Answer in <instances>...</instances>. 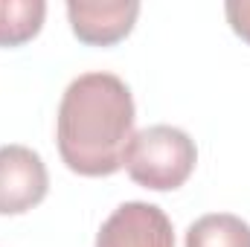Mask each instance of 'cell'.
<instances>
[{
  "instance_id": "obj_2",
  "label": "cell",
  "mask_w": 250,
  "mask_h": 247,
  "mask_svg": "<svg viewBox=\"0 0 250 247\" xmlns=\"http://www.w3.org/2000/svg\"><path fill=\"white\" fill-rule=\"evenodd\" d=\"M198 163V148L187 131L172 125H151L134 131L123 154L131 181L154 192H169L189 181Z\"/></svg>"
},
{
  "instance_id": "obj_8",
  "label": "cell",
  "mask_w": 250,
  "mask_h": 247,
  "mask_svg": "<svg viewBox=\"0 0 250 247\" xmlns=\"http://www.w3.org/2000/svg\"><path fill=\"white\" fill-rule=\"evenodd\" d=\"M224 15H227L233 32L250 44V0H230L224 6Z\"/></svg>"
},
{
  "instance_id": "obj_7",
  "label": "cell",
  "mask_w": 250,
  "mask_h": 247,
  "mask_svg": "<svg viewBox=\"0 0 250 247\" xmlns=\"http://www.w3.org/2000/svg\"><path fill=\"white\" fill-rule=\"evenodd\" d=\"M187 247H250V224L230 212L204 215L187 230Z\"/></svg>"
},
{
  "instance_id": "obj_1",
  "label": "cell",
  "mask_w": 250,
  "mask_h": 247,
  "mask_svg": "<svg viewBox=\"0 0 250 247\" xmlns=\"http://www.w3.org/2000/svg\"><path fill=\"white\" fill-rule=\"evenodd\" d=\"M134 134V99L114 73H84L67 84L59 105L56 140L70 172L108 178L123 169Z\"/></svg>"
},
{
  "instance_id": "obj_3",
  "label": "cell",
  "mask_w": 250,
  "mask_h": 247,
  "mask_svg": "<svg viewBox=\"0 0 250 247\" xmlns=\"http://www.w3.org/2000/svg\"><path fill=\"white\" fill-rule=\"evenodd\" d=\"M50 175L38 151L0 145V215H21L47 198Z\"/></svg>"
},
{
  "instance_id": "obj_6",
  "label": "cell",
  "mask_w": 250,
  "mask_h": 247,
  "mask_svg": "<svg viewBox=\"0 0 250 247\" xmlns=\"http://www.w3.org/2000/svg\"><path fill=\"white\" fill-rule=\"evenodd\" d=\"M47 18L41 0H0V47H21L32 41Z\"/></svg>"
},
{
  "instance_id": "obj_5",
  "label": "cell",
  "mask_w": 250,
  "mask_h": 247,
  "mask_svg": "<svg viewBox=\"0 0 250 247\" xmlns=\"http://www.w3.org/2000/svg\"><path fill=\"white\" fill-rule=\"evenodd\" d=\"M140 15V3L134 0H111V3H67V18L73 35L90 47H111L123 41L134 29Z\"/></svg>"
},
{
  "instance_id": "obj_4",
  "label": "cell",
  "mask_w": 250,
  "mask_h": 247,
  "mask_svg": "<svg viewBox=\"0 0 250 247\" xmlns=\"http://www.w3.org/2000/svg\"><path fill=\"white\" fill-rule=\"evenodd\" d=\"M96 247H175L172 221L154 204L128 201L108 215Z\"/></svg>"
}]
</instances>
